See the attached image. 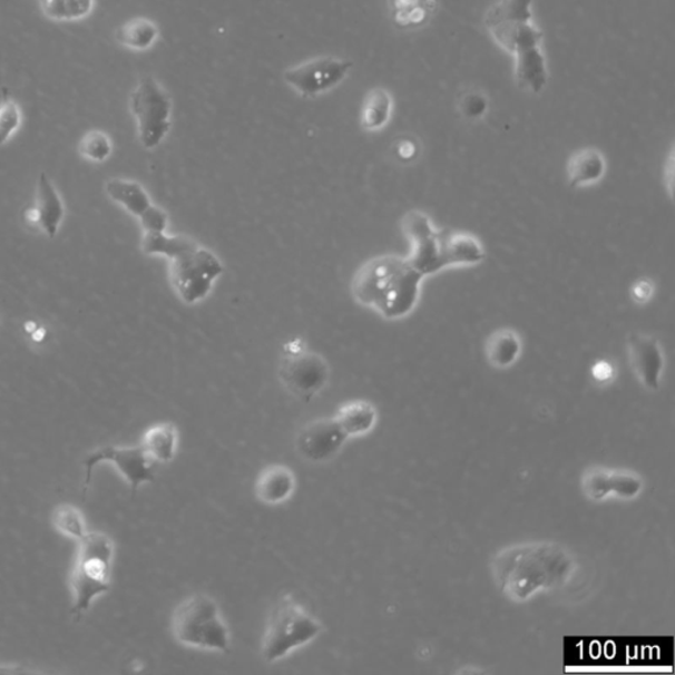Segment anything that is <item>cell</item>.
Masks as SVG:
<instances>
[{
    "label": "cell",
    "mask_w": 675,
    "mask_h": 675,
    "mask_svg": "<svg viewBox=\"0 0 675 675\" xmlns=\"http://www.w3.org/2000/svg\"><path fill=\"white\" fill-rule=\"evenodd\" d=\"M627 346L632 370L638 382L649 391H657L665 369L664 351L657 338L632 333Z\"/></svg>",
    "instance_id": "16"
},
{
    "label": "cell",
    "mask_w": 675,
    "mask_h": 675,
    "mask_svg": "<svg viewBox=\"0 0 675 675\" xmlns=\"http://www.w3.org/2000/svg\"><path fill=\"white\" fill-rule=\"evenodd\" d=\"M80 154L92 163H104L113 154V141L110 136L99 129H92L84 135L80 141Z\"/></svg>",
    "instance_id": "28"
},
{
    "label": "cell",
    "mask_w": 675,
    "mask_h": 675,
    "mask_svg": "<svg viewBox=\"0 0 675 675\" xmlns=\"http://www.w3.org/2000/svg\"><path fill=\"white\" fill-rule=\"evenodd\" d=\"M402 232L411 243L407 256L423 277L438 274L449 267L477 265L486 258L483 244L477 236L438 229L425 213L413 211L402 218Z\"/></svg>",
    "instance_id": "5"
},
{
    "label": "cell",
    "mask_w": 675,
    "mask_h": 675,
    "mask_svg": "<svg viewBox=\"0 0 675 675\" xmlns=\"http://www.w3.org/2000/svg\"><path fill=\"white\" fill-rule=\"evenodd\" d=\"M322 630L319 619L291 595H285L270 616L263 637L262 656L265 663L275 664L314 642Z\"/></svg>",
    "instance_id": "8"
},
{
    "label": "cell",
    "mask_w": 675,
    "mask_h": 675,
    "mask_svg": "<svg viewBox=\"0 0 675 675\" xmlns=\"http://www.w3.org/2000/svg\"><path fill=\"white\" fill-rule=\"evenodd\" d=\"M77 557L71 570L70 588L74 594L71 614L80 619L92 601L110 590L114 544L100 531H88L78 541Z\"/></svg>",
    "instance_id": "6"
},
{
    "label": "cell",
    "mask_w": 675,
    "mask_h": 675,
    "mask_svg": "<svg viewBox=\"0 0 675 675\" xmlns=\"http://www.w3.org/2000/svg\"><path fill=\"white\" fill-rule=\"evenodd\" d=\"M143 253L167 257L170 282L179 300L194 305L209 296L214 283L224 274V264L209 248L185 236L150 233L143 236Z\"/></svg>",
    "instance_id": "4"
},
{
    "label": "cell",
    "mask_w": 675,
    "mask_h": 675,
    "mask_svg": "<svg viewBox=\"0 0 675 675\" xmlns=\"http://www.w3.org/2000/svg\"><path fill=\"white\" fill-rule=\"evenodd\" d=\"M21 125V110L19 105L9 97L7 89L3 90V99L0 102V147L4 146L16 134Z\"/></svg>",
    "instance_id": "29"
},
{
    "label": "cell",
    "mask_w": 675,
    "mask_h": 675,
    "mask_svg": "<svg viewBox=\"0 0 675 675\" xmlns=\"http://www.w3.org/2000/svg\"><path fill=\"white\" fill-rule=\"evenodd\" d=\"M294 490H296V478L286 466H268L257 478L256 497L264 505H283L292 498Z\"/></svg>",
    "instance_id": "17"
},
{
    "label": "cell",
    "mask_w": 675,
    "mask_h": 675,
    "mask_svg": "<svg viewBox=\"0 0 675 675\" xmlns=\"http://www.w3.org/2000/svg\"><path fill=\"white\" fill-rule=\"evenodd\" d=\"M159 36V27L156 26L155 21L146 18L128 20L127 23L118 27L117 32H115V39L120 46L138 50V52L153 48Z\"/></svg>",
    "instance_id": "23"
},
{
    "label": "cell",
    "mask_w": 675,
    "mask_h": 675,
    "mask_svg": "<svg viewBox=\"0 0 675 675\" xmlns=\"http://www.w3.org/2000/svg\"><path fill=\"white\" fill-rule=\"evenodd\" d=\"M392 19L401 28L420 26L428 18L427 0H390Z\"/></svg>",
    "instance_id": "27"
},
{
    "label": "cell",
    "mask_w": 675,
    "mask_h": 675,
    "mask_svg": "<svg viewBox=\"0 0 675 675\" xmlns=\"http://www.w3.org/2000/svg\"><path fill=\"white\" fill-rule=\"evenodd\" d=\"M423 278L407 257H373L358 270L353 296L387 320H401L418 306Z\"/></svg>",
    "instance_id": "3"
},
{
    "label": "cell",
    "mask_w": 675,
    "mask_h": 675,
    "mask_svg": "<svg viewBox=\"0 0 675 675\" xmlns=\"http://www.w3.org/2000/svg\"><path fill=\"white\" fill-rule=\"evenodd\" d=\"M278 375L293 397L309 402L326 387L330 370L325 359L311 353L297 338L285 344Z\"/></svg>",
    "instance_id": "10"
},
{
    "label": "cell",
    "mask_w": 675,
    "mask_h": 675,
    "mask_svg": "<svg viewBox=\"0 0 675 675\" xmlns=\"http://www.w3.org/2000/svg\"><path fill=\"white\" fill-rule=\"evenodd\" d=\"M6 672H18V669H16V667H6L3 665H0V673H6Z\"/></svg>",
    "instance_id": "34"
},
{
    "label": "cell",
    "mask_w": 675,
    "mask_h": 675,
    "mask_svg": "<svg viewBox=\"0 0 675 675\" xmlns=\"http://www.w3.org/2000/svg\"><path fill=\"white\" fill-rule=\"evenodd\" d=\"M107 196L114 203L138 218L145 234L165 233L168 227V215L153 204L148 193L139 183L126 178H111L105 186Z\"/></svg>",
    "instance_id": "13"
},
{
    "label": "cell",
    "mask_w": 675,
    "mask_h": 675,
    "mask_svg": "<svg viewBox=\"0 0 675 675\" xmlns=\"http://www.w3.org/2000/svg\"><path fill=\"white\" fill-rule=\"evenodd\" d=\"M178 447V430L172 422L150 427L143 437L141 448L154 463L174 461Z\"/></svg>",
    "instance_id": "21"
},
{
    "label": "cell",
    "mask_w": 675,
    "mask_h": 675,
    "mask_svg": "<svg viewBox=\"0 0 675 675\" xmlns=\"http://www.w3.org/2000/svg\"><path fill=\"white\" fill-rule=\"evenodd\" d=\"M581 492L591 501H601L615 495L624 500L635 499L644 488V480L636 472L591 467L580 480Z\"/></svg>",
    "instance_id": "14"
},
{
    "label": "cell",
    "mask_w": 675,
    "mask_h": 675,
    "mask_svg": "<svg viewBox=\"0 0 675 675\" xmlns=\"http://www.w3.org/2000/svg\"><path fill=\"white\" fill-rule=\"evenodd\" d=\"M459 113L469 120L482 119L488 110V98L478 90L466 91L458 102Z\"/></svg>",
    "instance_id": "30"
},
{
    "label": "cell",
    "mask_w": 675,
    "mask_h": 675,
    "mask_svg": "<svg viewBox=\"0 0 675 675\" xmlns=\"http://www.w3.org/2000/svg\"><path fill=\"white\" fill-rule=\"evenodd\" d=\"M176 642L186 648L228 653L232 634L221 609L209 595L196 594L176 608L172 619Z\"/></svg>",
    "instance_id": "7"
},
{
    "label": "cell",
    "mask_w": 675,
    "mask_h": 675,
    "mask_svg": "<svg viewBox=\"0 0 675 675\" xmlns=\"http://www.w3.org/2000/svg\"><path fill=\"white\" fill-rule=\"evenodd\" d=\"M522 342L519 334L511 329H500L488 336L486 358L495 369L511 368L521 355Z\"/></svg>",
    "instance_id": "22"
},
{
    "label": "cell",
    "mask_w": 675,
    "mask_h": 675,
    "mask_svg": "<svg viewBox=\"0 0 675 675\" xmlns=\"http://www.w3.org/2000/svg\"><path fill=\"white\" fill-rule=\"evenodd\" d=\"M38 196H36V213L39 217V227L49 238H55L59 233L65 215V206L50 178L41 172L38 178Z\"/></svg>",
    "instance_id": "18"
},
{
    "label": "cell",
    "mask_w": 675,
    "mask_h": 675,
    "mask_svg": "<svg viewBox=\"0 0 675 675\" xmlns=\"http://www.w3.org/2000/svg\"><path fill=\"white\" fill-rule=\"evenodd\" d=\"M394 150L401 162H411L419 154V147L412 139L399 140Z\"/></svg>",
    "instance_id": "31"
},
{
    "label": "cell",
    "mask_w": 675,
    "mask_h": 675,
    "mask_svg": "<svg viewBox=\"0 0 675 675\" xmlns=\"http://www.w3.org/2000/svg\"><path fill=\"white\" fill-rule=\"evenodd\" d=\"M393 98L383 88H376L369 92L365 97L362 113L361 124L365 131L376 133L383 129L392 118Z\"/></svg>",
    "instance_id": "24"
},
{
    "label": "cell",
    "mask_w": 675,
    "mask_h": 675,
    "mask_svg": "<svg viewBox=\"0 0 675 675\" xmlns=\"http://www.w3.org/2000/svg\"><path fill=\"white\" fill-rule=\"evenodd\" d=\"M52 519L56 529L76 542L81 541L88 535L85 517L80 509L75 506L62 505L57 507Z\"/></svg>",
    "instance_id": "26"
},
{
    "label": "cell",
    "mask_w": 675,
    "mask_h": 675,
    "mask_svg": "<svg viewBox=\"0 0 675 675\" xmlns=\"http://www.w3.org/2000/svg\"><path fill=\"white\" fill-rule=\"evenodd\" d=\"M349 437L334 418L315 420L301 430L296 440L299 454L309 462L322 463L342 450Z\"/></svg>",
    "instance_id": "15"
},
{
    "label": "cell",
    "mask_w": 675,
    "mask_h": 675,
    "mask_svg": "<svg viewBox=\"0 0 675 675\" xmlns=\"http://www.w3.org/2000/svg\"><path fill=\"white\" fill-rule=\"evenodd\" d=\"M334 419L350 440L372 432L376 427L378 411L370 401H349L338 409Z\"/></svg>",
    "instance_id": "19"
},
{
    "label": "cell",
    "mask_w": 675,
    "mask_h": 675,
    "mask_svg": "<svg viewBox=\"0 0 675 675\" xmlns=\"http://www.w3.org/2000/svg\"><path fill=\"white\" fill-rule=\"evenodd\" d=\"M485 26L497 45L513 57L517 85L541 95L549 81L542 32L534 21V0H499L485 16Z\"/></svg>",
    "instance_id": "2"
},
{
    "label": "cell",
    "mask_w": 675,
    "mask_h": 675,
    "mask_svg": "<svg viewBox=\"0 0 675 675\" xmlns=\"http://www.w3.org/2000/svg\"><path fill=\"white\" fill-rule=\"evenodd\" d=\"M593 376L598 380V382H607V380H612L614 376V368L612 363L606 361L596 362L591 369Z\"/></svg>",
    "instance_id": "33"
},
{
    "label": "cell",
    "mask_w": 675,
    "mask_h": 675,
    "mask_svg": "<svg viewBox=\"0 0 675 675\" xmlns=\"http://www.w3.org/2000/svg\"><path fill=\"white\" fill-rule=\"evenodd\" d=\"M607 163L605 155L595 148L578 150L567 164V177L573 188L599 183L606 175Z\"/></svg>",
    "instance_id": "20"
},
{
    "label": "cell",
    "mask_w": 675,
    "mask_h": 675,
    "mask_svg": "<svg viewBox=\"0 0 675 675\" xmlns=\"http://www.w3.org/2000/svg\"><path fill=\"white\" fill-rule=\"evenodd\" d=\"M576 567V558L562 545L530 541L499 550L492 558L491 574L506 598L526 603L541 591L566 585Z\"/></svg>",
    "instance_id": "1"
},
{
    "label": "cell",
    "mask_w": 675,
    "mask_h": 675,
    "mask_svg": "<svg viewBox=\"0 0 675 675\" xmlns=\"http://www.w3.org/2000/svg\"><path fill=\"white\" fill-rule=\"evenodd\" d=\"M653 285L648 280H640L634 285L632 288V296L637 301V303H646L653 296Z\"/></svg>",
    "instance_id": "32"
},
{
    "label": "cell",
    "mask_w": 675,
    "mask_h": 675,
    "mask_svg": "<svg viewBox=\"0 0 675 675\" xmlns=\"http://www.w3.org/2000/svg\"><path fill=\"white\" fill-rule=\"evenodd\" d=\"M353 68V61L323 56L286 70L284 81L300 97L315 98L338 88Z\"/></svg>",
    "instance_id": "11"
},
{
    "label": "cell",
    "mask_w": 675,
    "mask_h": 675,
    "mask_svg": "<svg viewBox=\"0 0 675 675\" xmlns=\"http://www.w3.org/2000/svg\"><path fill=\"white\" fill-rule=\"evenodd\" d=\"M141 146L155 149L167 138L172 128V99L154 77H143L129 97Z\"/></svg>",
    "instance_id": "9"
},
{
    "label": "cell",
    "mask_w": 675,
    "mask_h": 675,
    "mask_svg": "<svg viewBox=\"0 0 675 675\" xmlns=\"http://www.w3.org/2000/svg\"><path fill=\"white\" fill-rule=\"evenodd\" d=\"M96 0H39L42 16L53 21H77L88 18Z\"/></svg>",
    "instance_id": "25"
},
{
    "label": "cell",
    "mask_w": 675,
    "mask_h": 675,
    "mask_svg": "<svg viewBox=\"0 0 675 675\" xmlns=\"http://www.w3.org/2000/svg\"><path fill=\"white\" fill-rule=\"evenodd\" d=\"M104 462L111 463L127 480L134 497L141 485L153 483L155 480L154 462L150 461L141 444L139 447H113L110 444V447L100 448L86 457L84 495L88 492L92 471Z\"/></svg>",
    "instance_id": "12"
}]
</instances>
